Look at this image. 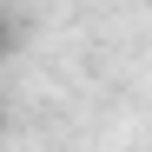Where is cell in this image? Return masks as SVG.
<instances>
[{
  "instance_id": "1",
  "label": "cell",
  "mask_w": 152,
  "mask_h": 152,
  "mask_svg": "<svg viewBox=\"0 0 152 152\" xmlns=\"http://www.w3.org/2000/svg\"><path fill=\"white\" fill-rule=\"evenodd\" d=\"M13 40H20V27H13V13L0 7V60H13Z\"/></svg>"
}]
</instances>
